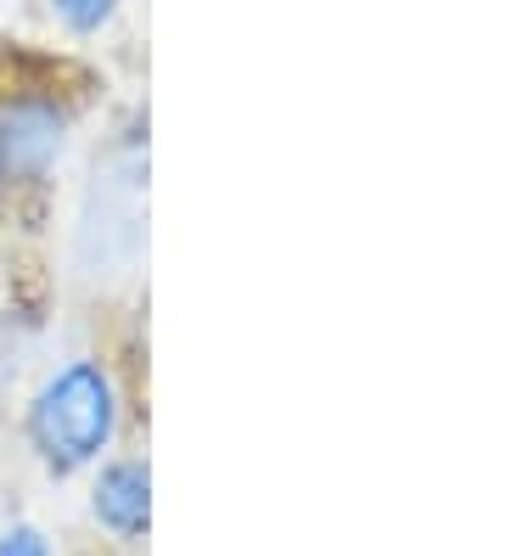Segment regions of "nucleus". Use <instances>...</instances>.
<instances>
[{
  "label": "nucleus",
  "mask_w": 505,
  "mask_h": 556,
  "mask_svg": "<svg viewBox=\"0 0 505 556\" xmlns=\"http://www.w3.org/2000/svg\"><path fill=\"white\" fill-rule=\"evenodd\" d=\"M124 433V388L101 354H67L23 405V444L51 478H79L113 455Z\"/></svg>",
  "instance_id": "obj_1"
},
{
  "label": "nucleus",
  "mask_w": 505,
  "mask_h": 556,
  "mask_svg": "<svg viewBox=\"0 0 505 556\" xmlns=\"http://www.w3.org/2000/svg\"><path fill=\"white\" fill-rule=\"evenodd\" d=\"M67 147H74V108L62 96L23 90L0 102V186L17 191L51 186Z\"/></svg>",
  "instance_id": "obj_2"
},
{
  "label": "nucleus",
  "mask_w": 505,
  "mask_h": 556,
  "mask_svg": "<svg viewBox=\"0 0 505 556\" xmlns=\"http://www.w3.org/2000/svg\"><path fill=\"white\" fill-rule=\"evenodd\" d=\"M90 522L118 545H147L152 534V467L147 455H108L90 467Z\"/></svg>",
  "instance_id": "obj_3"
},
{
  "label": "nucleus",
  "mask_w": 505,
  "mask_h": 556,
  "mask_svg": "<svg viewBox=\"0 0 505 556\" xmlns=\"http://www.w3.org/2000/svg\"><path fill=\"white\" fill-rule=\"evenodd\" d=\"M46 12H51V23L62 28V35L96 40V35H108V28L118 23L124 0H46Z\"/></svg>",
  "instance_id": "obj_4"
},
{
  "label": "nucleus",
  "mask_w": 505,
  "mask_h": 556,
  "mask_svg": "<svg viewBox=\"0 0 505 556\" xmlns=\"http://www.w3.org/2000/svg\"><path fill=\"white\" fill-rule=\"evenodd\" d=\"M0 556H56V545L40 522H7L0 529Z\"/></svg>",
  "instance_id": "obj_5"
}]
</instances>
